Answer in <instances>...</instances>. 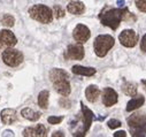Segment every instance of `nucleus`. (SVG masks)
Masks as SVG:
<instances>
[{
    "mask_svg": "<svg viewBox=\"0 0 146 137\" xmlns=\"http://www.w3.org/2000/svg\"><path fill=\"white\" fill-rule=\"evenodd\" d=\"M136 6L140 12L146 13V0H136Z\"/></svg>",
    "mask_w": 146,
    "mask_h": 137,
    "instance_id": "b1692460",
    "label": "nucleus"
},
{
    "mask_svg": "<svg viewBox=\"0 0 146 137\" xmlns=\"http://www.w3.org/2000/svg\"><path fill=\"white\" fill-rule=\"evenodd\" d=\"M30 17L40 23H50L53 20V13L50 7L45 5H35L29 9Z\"/></svg>",
    "mask_w": 146,
    "mask_h": 137,
    "instance_id": "20e7f679",
    "label": "nucleus"
},
{
    "mask_svg": "<svg viewBox=\"0 0 146 137\" xmlns=\"http://www.w3.org/2000/svg\"><path fill=\"white\" fill-rule=\"evenodd\" d=\"M1 121L5 124H11L16 121V111L13 108H5L1 111Z\"/></svg>",
    "mask_w": 146,
    "mask_h": 137,
    "instance_id": "4468645a",
    "label": "nucleus"
},
{
    "mask_svg": "<svg viewBox=\"0 0 146 137\" xmlns=\"http://www.w3.org/2000/svg\"><path fill=\"white\" fill-rule=\"evenodd\" d=\"M117 102V93L112 88H105L102 91V104L107 107H111Z\"/></svg>",
    "mask_w": 146,
    "mask_h": 137,
    "instance_id": "9b49d317",
    "label": "nucleus"
},
{
    "mask_svg": "<svg viewBox=\"0 0 146 137\" xmlns=\"http://www.w3.org/2000/svg\"><path fill=\"white\" fill-rule=\"evenodd\" d=\"M141 83H143V84L146 86V80H143V81H141Z\"/></svg>",
    "mask_w": 146,
    "mask_h": 137,
    "instance_id": "473e14b6",
    "label": "nucleus"
},
{
    "mask_svg": "<svg viewBox=\"0 0 146 137\" xmlns=\"http://www.w3.org/2000/svg\"><path fill=\"white\" fill-rule=\"evenodd\" d=\"M128 126L131 130L132 136H145L146 135V114L136 113L127 119Z\"/></svg>",
    "mask_w": 146,
    "mask_h": 137,
    "instance_id": "7ed1b4c3",
    "label": "nucleus"
},
{
    "mask_svg": "<svg viewBox=\"0 0 146 137\" xmlns=\"http://www.w3.org/2000/svg\"><path fill=\"white\" fill-rule=\"evenodd\" d=\"M67 11H68L70 14L81 15V14L85 11V6H84V4L81 3V1H71L70 4H68Z\"/></svg>",
    "mask_w": 146,
    "mask_h": 137,
    "instance_id": "2eb2a0df",
    "label": "nucleus"
},
{
    "mask_svg": "<svg viewBox=\"0 0 146 137\" xmlns=\"http://www.w3.org/2000/svg\"><path fill=\"white\" fill-rule=\"evenodd\" d=\"M17 41L15 35L7 29L0 30V46H6V47H13L14 45H16Z\"/></svg>",
    "mask_w": 146,
    "mask_h": 137,
    "instance_id": "9d476101",
    "label": "nucleus"
},
{
    "mask_svg": "<svg viewBox=\"0 0 146 137\" xmlns=\"http://www.w3.org/2000/svg\"><path fill=\"white\" fill-rule=\"evenodd\" d=\"M23 136L28 137H44L46 136V128L44 124H37L36 127H29L23 130Z\"/></svg>",
    "mask_w": 146,
    "mask_h": 137,
    "instance_id": "ddd939ff",
    "label": "nucleus"
},
{
    "mask_svg": "<svg viewBox=\"0 0 146 137\" xmlns=\"http://www.w3.org/2000/svg\"><path fill=\"white\" fill-rule=\"evenodd\" d=\"M124 5H125L124 0H117V6L119 7H124Z\"/></svg>",
    "mask_w": 146,
    "mask_h": 137,
    "instance_id": "c756f323",
    "label": "nucleus"
},
{
    "mask_svg": "<svg viewBox=\"0 0 146 137\" xmlns=\"http://www.w3.org/2000/svg\"><path fill=\"white\" fill-rule=\"evenodd\" d=\"M140 49H141V51H144V52L146 53V35H144L143 38H141V42H140Z\"/></svg>",
    "mask_w": 146,
    "mask_h": 137,
    "instance_id": "cd10ccee",
    "label": "nucleus"
},
{
    "mask_svg": "<svg viewBox=\"0 0 146 137\" xmlns=\"http://www.w3.org/2000/svg\"><path fill=\"white\" fill-rule=\"evenodd\" d=\"M4 136H14V134H13L12 130H6V131L4 132Z\"/></svg>",
    "mask_w": 146,
    "mask_h": 137,
    "instance_id": "7c9ffc66",
    "label": "nucleus"
},
{
    "mask_svg": "<svg viewBox=\"0 0 146 137\" xmlns=\"http://www.w3.org/2000/svg\"><path fill=\"white\" fill-rule=\"evenodd\" d=\"M60 105L66 107V108H69L70 107V100H68L67 97H63V98L60 99Z\"/></svg>",
    "mask_w": 146,
    "mask_h": 137,
    "instance_id": "bb28decb",
    "label": "nucleus"
},
{
    "mask_svg": "<svg viewBox=\"0 0 146 137\" xmlns=\"http://www.w3.org/2000/svg\"><path fill=\"white\" fill-rule=\"evenodd\" d=\"M131 17L136 19L125 7L120 8H105L100 14L99 19L101 23L106 27H109L113 30H116L121 23V21L131 20Z\"/></svg>",
    "mask_w": 146,
    "mask_h": 137,
    "instance_id": "f257e3e1",
    "label": "nucleus"
},
{
    "mask_svg": "<svg viewBox=\"0 0 146 137\" xmlns=\"http://www.w3.org/2000/svg\"><path fill=\"white\" fill-rule=\"evenodd\" d=\"M1 23L5 25V27H13L14 25V23H15V20H14V17L12 16V15H5L4 17H3V20H1Z\"/></svg>",
    "mask_w": 146,
    "mask_h": 137,
    "instance_id": "4be33fe9",
    "label": "nucleus"
},
{
    "mask_svg": "<svg viewBox=\"0 0 146 137\" xmlns=\"http://www.w3.org/2000/svg\"><path fill=\"white\" fill-rule=\"evenodd\" d=\"M72 36H74L75 41L78 43H85L90 36H91V32L89 30V28L84 24H77L76 28L74 29V32H72Z\"/></svg>",
    "mask_w": 146,
    "mask_h": 137,
    "instance_id": "1a4fd4ad",
    "label": "nucleus"
},
{
    "mask_svg": "<svg viewBox=\"0 0 146 137\" xmlns=\"http://www.w3.org/2000/svg\"><path fill=\"white\" fill-rule=\"evenodd\" d=\"M53 14H54V16H55L56 19H61V17L64 16V11H63V8H62L61 6L55 5L54 8H53Z\"/></svg>",
    "mask_w": 146,
    "mask_h": 137,
    "instance_id": "5701e85b",
    "label": "nucleus"
},
{
    "mask_svg": "<svg viewBox=\"0 0 146 137\" xmlns=\"http://www.w3.org/2000/svg\"><path fill=\"white\" fill-rule=\"evenodd\" d=\"M3 60L9 67H16L23 61V54L14 49H6L3 52Z\"/></svg>",
    "mask_w": 146,
    "mask_h": 137,
    "instance_id": "423d86ee",
    "label": "nucleus"
},
{
    "mask_svg": "<svg viewBox=\"0 0 146 137\" xmlns=\"http://www.w3.org/2000/svg\"><path fill=\"white\" fill-rule=\"evenodd\" d=\"M145 101V98L140 94V96H136L133 97L131 100L128 101L127 104V112H131V111H135L137 108H139Z\"/></svg>",
    "mask_w": 146,
    "mask_h": 137,
    "instance_id": "f3484780",
    "label": "nucleus"
},
{
    "mask_svg": "<svg viewBox=\"0 0 146 137\" xmlns=\"http://www.w3.org/2000/svg\"><path fill=\"white\" fill-rule=\"evenodd\" d=\"M81 106H82V112H83V123H84V127H83V130L78 134V136H83L85 135V132L89 130L91 123H92V120H93V113L83 104V102H81Z\"/></svg>",
    "mask_w": 146,
    "mask_h": 137,
    "instance_id": "f8f14e48",
    "label": "nucleus"
},
{
    "mask_svg": "<svg viewBox=\"0 0 146 137\" xmlns=\"http://www.w3.org/2000/svg\"><path fill=\"white\" fill-rule=\"evenodd\" d=\"M121 136H123V137H125L127 136V134H125V131H117V132H115L114 134V137H121Z\"/></svg>",
    "mask_w": 146,
    "mask_h": 137,
    "instance_id": "c85d7f7f",
    "label": "nucleus"
},
{
    "mask_svg": "<svg viewBox=\"0 0 146 137\" xmlns=\"http://www.w3.org/2000/svg\"><path fill=\"white\" fill-rule=\"evenodd\" d=\"M64 58L67 60H82L84 58V47L82 43L69 45L64 52Z\"/></svg>",
    "mask_w": 146,
    "mask_h": 137,
    "instance_id": "6e6552de",
    "label": "nucleus"
},
{
    "mask_svg": "<svg viewBox=\"0 0 146 137\" xmlns=\"http://www.w3.org/2000/svg\"><path fill=\"white\" fill-rule=\"evenodd\" d=\"M122 90L127 96H130V97H133L137 94V85L131 82H125L122 85Z\"/></svg>",
    "mask_w": 146,
    "mask_h": 137,
    "instance_id": "412c9836",
    "label": "nucleus"
},
{
    "mask_svg": "<svg viewBox=\"0 0 146 137\" xmlns=\"http://www.w3.org/2000/svg\"><path fill=\"white\" fill-rule=\"evenodd\" d=\"M52 136H53V137H56V136H62V137H63L64 135H63V132H62V131H55Z\"/></svg>",
    "mask_w": 146,
    "mask_h": 137,
    "instance_id": "2f4dec72",
    "label": "nucleus"
},
{
    "mask_svg": "<svg viewBox=\"0 0 146 137\" xmlns=\"http://www.w3.org/2000/svg\"><path fill=\"white\" fill-rule=\"evenodd\" d=\"M62 120H63L62 116H50V118L47 119L48 123H51V124H58V123H60Z\"/></svg>",
    "mask_w": 146,
    "mask_h": 137,
    "instance_id": "a878e982",
    "label": "nucleus"
},
{
    "mask_svg": "<svg viewBox=\"0 0 146 137\" xmlns=\"http://www.w3.org/2000/svg\"><path fill=\"white\" fill-rule=\"evenodd\" d=\"M71 72L76 75H84V76H93L96 74L94 68L83 67V66H74L71 68Z\"/></svg>",
    "mask_w": 146,
    "mask_h": 137,
    "instance_id": "dca6fc26",
    "label": "nucleus"
},
{
    "mask_svg": "<svg viewBox=\"0 0 146 137\" xmlns=\"http://www.w3.org/2000/svg\"><path fill=\"white\" fill-rule=\"evenodd\" d=\"M48 97H50V92L47 90H43L38 96V105L43 110H46L48 106Z\"/></svg>",
    "mask_w": 146,
    "mask_h": 137,
    "instance_id": "aec40b11",
    "label": "nucleus"
},
{
    "mask_svg": "<svg viewBox=\"0 0 146 137\" xmlns=\"http://www.w3.org/2000/svg\"><path fill=\"white\" fill-rule=\"evenodd\" d=\"M107 124H108V127L111 128V129H115V128H119V127H121V122L119 121V120H115V119H112V120H109L108 122H107Z\"/></svg>",
    "mask_w": 146,
    "mask_h": 137,
    "instance_id": "393cba45",
    "label": "nucleus"
},
{
    "mask_svg": "<svg viewBox=\"0 0 146 137\" xmlns=\"http://www.w3.org/2000/svg\"><path fill=\"white\" fill-rule=\"evenodd\" d=\"M21 114H22V116L24 119L30 120V121H37L40 118V115H42L39 112H36V111H33V110H31L29 107L23 108L22 112H21Z\"/></svg>",
    "mask_w": 146,
    "mask_h": 137,
    "instance_id": "6ab92c4d",
    "label": "nucleus"
},
{
    "mask_svg": "<svg viewBox=\"0 0 146 137\" xmlns=\"http://www.w3.org/2000/svg\"><path fill=\"white\" fill-rule=\"evenodd\" d=\"M119 41L125 47H133L138 43V35H137V32H135L133 30L127 29V30H123L120 33Z\"/></svg>",
    "mask_w": 146,
    "mask_h": 137,
    "instance_id": "0eeeda50",
    "label": "nucleus"
},
{
    "mask_svg": "<svg viewBox=\"0 0 146 137\" xmlns=\"http://www.w3.org/2000/svg\"><path fill=\"white\" fill-rule=\"evenodd\" d=\"M50 80L54 84V89L58 93L63 97H68L70 94V83H69V75L63 69L54 68L50 72Z\"/></svg>",
    "mask_w": 146,
    "mask_h": 137,
    "instance_id": "f03ea898",
    "label": "nucleus"
},
{
    "mask_svg": "<svg viewBox=\"0 0 146 137\" xmlns=\"http://www.w3.org/2000/svg\"><path fill=\"white\" fill-rule=\"evenodd\" d=\"M85 96L90 102H94L98 100V97L100 96V90L97 85H89L85 90Z\"/></svg>",
    "mask_w": 146,
    "mask_h": 137,
    "instance_id": "a211bd4d",
    "label": "nucleus"
},
{
    "mask_svg": "<svg viewBox=\"0 0 146 137\" xmlns=\"http://www.w3.org/2000/svg\"><path fill=\"white\" fill-rule=\"evenodd\" d=\"M114 44L115 41L111 35H99L94 39V44H93L94 52L98 57L104 58L107 54V52L114 46Z\"/></svg>",
    "mask_w": 146,
    "mask_h": 137,
    "instance_id": "39448f33",
    "label": "nucleus"
}]
</instances>
